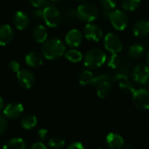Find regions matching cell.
<instances>
[{
	"label": "cell",
	"instance_id": "obj_1",
	"mask_svg": "<svg viewBox=\"0 0 149 149\" xmlns=\"http://www.w3.org/2000/svg\"><path fill=\"white\" fill-rule=\"evenodd\" d=\"M65 52V44L57 38L46 39L42 45V55L49 60H55L60 58Z\"/></svg>",
	"mask_w": 149,
	"mask_h": 149
},
{
	"label": "cell",
	"instance_id": "obj_2",
	"mask_svg": "<svg viewBox=\"0 0 149 149\" xmlns=\"http://www.w3.org/2000/svg\"><path fill=\"white\" fill-rule=\"evenodd\" d=\"M107 61V55L101 50L93 48L89 50L84 57V65L89 69H96L103 65Z\"/></svg>",
	"mask_w": 149,
	"mask_h": 149
},
{
	"label": "cell",
	"instance_id": "obj_3",
	"mask_svg": "<svg viewBox=\"0 0 149 149\" xmlns=\"http://www.w3.org/2000/svg\"><path fill=\"white\" fill-rule=\"evenodd\" d=\"M77 16L83 22L92 23L98 17L99 10L92 3H83L77 8Z\"/></svg>",
	"mask_w": 149,
	"mask_h": 149
},
{
	"label": "cell",
	"instance_id": "obj_4",
	"mask_svg": "<svg viewBox=\"0 0 149 149\" xmlns=\"http://www.w3.org/2000/svg\"><path fill=\"white\" fill-rule=\"evenodd\" d=\"M45 23L49 27H57L62 21V14L61 11L52 5L46 6L43 9V16H42Z\"/></svg>",
	"mask_w": 149,
	"mask_h": 149
},
{
	"label": "cell",
	"instance_id": "obj_5",
	"mask_svg": "<svg viewBox=\"0 0 149 149\" xmlns=\"http://www.w3.org/2000/svg\"><path fill=\"white\" fill-rule=\"evenodd\" d=\"M109 20L113 27L117 31H124L129 23L128 15L121 10H113L109 15Z\"/></svg>",
	"mask_w": 149,
	"mask_h": 149
},
{
	"label": "cell",
	"instance_id": "obj_6",
	"mask_svg": "<svg viewBox=\"0 0 149 149\" xmlns=\"http://www.w3.org/2000/svg\"><path fill=\"white\" fill-rule=\"evenodd\" d=\"M104 46L112 54H118L123 49V43L119 36L110 32L104 38Z\"/></svg>",
	"mask_w": 149,
	"mask_h": 149
},
{
	"label": "cell",
	"instance_id": "obj_7",
	"mask_svg": "<svg viewBox=\"0 0 149 149\" xmlns=\"http://www.w3.org/2000/svg\"><path fill=\"white\" fill-rule=\"evenodd\" d=\"M133 102L135 107L141 111L149 109V91L145 88L135 90L133 93Z\"/></svg>",
	"mask_w": 149,
	"mask_h": 149
},
{
	"label": "cell",
	"instance_id": "obj_8",
	"mask_svg": "<svg viewBox=\"0 0 149 149\" xmlns=\"http://www.w3.org/2000/svg\"><path fill=\"white\" fill-rule=\"evenodd\" d=\"M132 75L137 84L145 85L149 80V67L144 64H138L134 67Z\"/></svg>",
	"mask_w": 149,
	"mask_h": 149
},
{
	"label": "cell",
	"instance_id": "obj_9",
	"mask_svg": "<svg viewBox=\"0 0 149 149\" xmlns=\"http://www.w3.org/2000/svg\"><path fill=\"white\" fill-rule=\"evenodd\" d=\"M17 79L19 85L25 89H30L35 83L34 74L32 73V72L27 69L19 70L17 73Z\"/></svg>",
	"mask_w": 149,
	"mask_h": 149
},
{
	"label": "cell",
	"instance_id": "obj_10",
	"mask_svg": "<svg viewBox=\"0 0 149 149\" xmlns=\"http://www.w3.org/2000/svg\"><path fill=\"white\" fill-rule=\"evenodd\" d=\"M84 35L88 40L98 42L103 37V31L99 25L88 23L84 28Z\"/></svg>",
	"mask_w": 149,
	"mask_h": 149
},
{
	"label": "cell",
	"instance_id": "obj_11",
	"mask_svg": "<svg viewBox=\"0 0 149 149\" xmlns=\"http://www.w3.org/2000/svg\"><path fill=\"white\" fill-rule=\"evenodd\" d=\"M24 112V107L17 102H12L3 107V114L6 118L14 120L19 118Z\"/></svg>",
	"mask_w": 149,
	"mask_h": 149
},
{
	"label": "cell",
	"instance_id": "obj_12",
	"mask_svg": "<svg viewBox=\"0 0 149 149\" xmlns=\"http://www.w3.org/2000/svg\"><path fill=\"white\" fill-rule=\"evenodd\" d=\"M65 43L70 47L75 48L81 45L83 40V35L80 31L78 29L70 30L65 35Z\"/></svg>",
	"mask_w": 149,
	"mask_h": 149
},
{
	"label": "cell",
	"instance_id": "obj_13",
	"mask_svg": "<svg viewBox=\"0 0 149 149\" xmlns=\"http://www.w3.org/2000/svg\"><path fill=\"white\" fill-rule=\"evenodd\" d=\"M133 32L136 37L143 38L149 34V21L147 19L137 20L132 27Z\"/></svg>",
	"mask_w": 149,
	"mask_h": 149
},
{
	"label": "cell",
	"instance_id": "obj_14",
	"mask_svg": "<svg viewBox=\"0 0 149 149\" xmlns=\"http://www.w3.org/2000/svg\"><path fill=\"white\" fill-rule=\"evenodd\" d=\"M14 38V32L10 25H0V45L4 46L11 42Z\"/></svg>",
	"mask_w": 149,
	"mask_h": 149
},
{
	"label": "cell",
	"instance_id": "obj_15",
	"mask_svg": "<svg viewBox=\"0 0 149 149\" xmlns=\"http://www.w3.org/2000/svg\"><path fill=\"white\" fill-rule=\"evenodd\" d=\"M13 24L15 27L18 30H24L30 24V18L29 16L24 13V11H17L13 17Z\"/></svg>",
	"mask_w": 149,
	"mask_h": 149
},
{
	"label": "cell",
	"instance_id": "obj_16",
	"mask_svg": "<svg viewBox=\"0 0 149 149\" xmlns=\"http://www.w3.org/2000/svg\"><path fill=\"white\" fill-rule=\"evenodd\" d=\"M107 143L110 149H122L124 147V139L118 134L110 133L107 136Z\"/></svg>",
	"mask_w": 149,
	"mask_h": 149
},
{
	"label": "cell",
	"instance_id": "obj_17",
	"mask_svg": "<svg viewBox=\"0 0 149 149\" xmlns=\"http://www.w3.org/2000/svg\"><path fill=\"white\" fill-rule=\"evenodd\" d=\"M25 63L31 67H38L43 64V56L38 52H31L25 56Z\"/></svg>",
	"mask_w": 149,
	"mask_h": 149
},
{
	"label": "cell",
	"instance_id": "obj_18",
	"mask_svg": "<svg viewBox=\"0 0 149 149\" xmlns=\"http://www.w3.org/2000/svg\"><path fill=\"white\" fill-rule=\"evenodd\" d=\"M32 36L38 43L43 44L44 42L46 41L48 33H47V31L45 28V26H43L42 24H39V25H37L36 27H34V29L32 31Z\"/></svg>",
	"mask_w": 149,
	"mask_h": 149
},
{
	"label": "cell",
	"instance_id": "obj_19",
	"mask_svg": "<svg viewBox=\"0 0 149 149\" xmlns=\"http://www.w3.org/2000/svg\"><path fill=\"white\" fill-rule=\"evenodd\" d=\"M146 52V48L142 44L137 43V44H133L128 50V53L130 57L134 58H141L144 56Z\"/></svg>",
	"mask_w": 149,
	"mask_h": 149
},
{
	"label": "cell",
	"instance_id": "obj_20",
	"mask_svg": "<svg viewBox=\"0 0 149 149\" xmlns=\"http://www.w3.org/2000/svg\"><path fill=\"white\" fill-rule=\"evenodd\" d=\"M37 117L35 115L32 114H25L22 117L21 121H20V125L24 129L26 130H30L32 129L33 127H35L37 126Z\"/></svg>",
	"mask_w": 149,
	"mask_h": 149
},
{
	"label": "cell",
	"instance_id": "obj_21",
	"mask_svg": "<svg viewBox=\"0 0 149 149\" xmlns=\"http://www.w3.org/2000/svg\"><path fill=\"white\" fill-rule=\"evenodd\" d=\"M3 149H26V144L21 138H13L5 142Z\"/></svg>",
	"mask_w": 149,
	"mask_h": 149
},
{
	"label": "cell",
	"instance_id": "obj_22",
	"mask_svg": "<svg viewBox=\"0 0 149 149\" xmlns=\"http://www.w3.org/2000/svg\"><path fill=\"white\" fill-rule=\"evenodd\" d=\"M120 80V90L127 93V94H133L135 91V86L133 84V82L128 79V78H122Z\"/></svg>",
	"mask_w": 149,
	"mask_h": 149
},
{
	"label": "cell",
	"instance_id": "obj_23",
	"mask_svg": "<svg viewBox=\"0 0 149 149\" xmlns=\"http://www.w3.org/2000/svg\"><path fill=\"white\" fill-rule=\"evenodd\" d=\"M65 57L71 62L72 63H78L79 61L82 60L83 58V55L82 53L75 49H71L69 51H67L66 52H65Z\"/></svg>",
	"mask_w": 149,
	"mask_h": 149
},
{
	"label": "cell",
	"instance_id": "obj_24",
	"mask_svg": "<svg viewBox=\"0 0 149 149\" xmlns=\"http://www.w3.org/2000/svg\"><path fill=\"white\" fill-rule=\"evenodd\" d=\"M141 0H121V7L127 11H134L139 8Z\"/></svg>",
	"mask_w": 149,
	"mask_h": 149
},
{
	"label": "cell",
	"instance_id": "obj_25",
	"mask_svg": "<svg viewBox=\"0 0 149 149\" xmlns=\"http://www.w3.org/2000/svg\"><path fill=\"white\" fill-rule=\"evenodd\" d=\"M93 78H94V76H93V72L89 70H86V71L82 72L81 74L79 75V81L80 85H82V86H88V85L92 84Z\"/></svg>",
	"mask_w": 149,
	"mask_h": 149
},
{
	"label": "cell",
	"instance_id": "obj_26",
	"mask_svg": "<svg viewBox=\"0 0 149 149\" xmlns=\"http://www.w3.org/2000/svg\"><path fill=\"white\" fill-rule=\"evenodd\" d=\"M48 145L52 149H61L65 146V140L60 136H53L49 140Z\"/></svg>",
	"mask_w": 149,
	"mask_h": 149
},
{
	"label": "cell",
	"instance_id": "obj_27",
	"mask_svg": "<svg viewBox=\"0 0 149 149\" xmlns=\"http://www.w3.org/2000/svg\"><path fill=\"white\" fill-rule=\"evenodd\" d=\"M62 18L65 17V20L67 21H73L76 17H78L77 16V10H74L72 8H68V9H65L62 12Z\"/></svg>",
	"mask_w": 149,
	"mask_h": 149
},
{
	"label": "cell",
	"instance_id": "obj_28",
	"mask_svg": "<svg viewBox=\"0 0 149 149\" xmlns=\"http://www.w3.org/2000/svg\"><path fill=\"white\" fill-rule=\"evenodd\" d=\"M100 4L104 10H113L116 7V0H100Z\"/></svg>",
	"mask_w": 149,
	"mask_h": 149
},
{
	"label": "cell",
	"instance_id": "obj_29",
	"mask_svg": "<svg viewBox=\"0 0 149 149\" xmlns=\"http://www.w3.org/2000/svg\"><path fill=\"white\" fill-rule=\"evenodd\" d=\"M108 66L112 69H117L120 65L121 64L120 62V58L118 56V54H112V56L108 59Z\"/></svg>",
	"mask_w": 149,
	"mask_h": 149
},
{
	"label": "cell",
	"instance_id": "obj_30",
	"mask_svg": "<svg viewBox=\"0 0 149 149\" xmlns=\"http://www.w3.org/2000/svg\"><path fill=\"white\" fill-rule=\"evenodd\" d=\"M8 68L10 72H18V71L20 70V65L17 61L16 60H12L9 63L8 65Z\"/></svg>",
	"mask_w": 149,
	"mask_h": 149
},
{
	"label": "cell",
	"instance_id": "obj_31",
	"mask_svg": "<svg viewBox=\"0 0 149 149\" xmlns=\"http://www.w3.org/2000/svg\"><path fill=\"white\" fill-rule=\"evenodd\" d=\"M48 135H49V132L48 130H46L45 128H42L40 129L38 132V138L43 141H45L47 138H48Z\"/></svg>",
	"mask_w": 149,
	"mask_h": 149
},
{
	"label": "cell",
	"instance_id": "obj_32",
	"mask_svg": "<svg viewBox=\"0 0 149 149\" xmlns=\"http://www.w3.org/2000/svg\"><path fill=\"white\" fill-rule=\"evenodd\" d=\"M7 126H8V124H7L6 119L3 116L0 115V134H3L5 132V130L7 129Z\"/></svg>",
	"mask_w": 149,
	"mask_h": 149
},
{
	"label": "cell",
	"instance_id": "obj_33",
	"mask_svg": "<svg viewBox=\"0 0 149 149\" xmlns=\"http://www.w3.org/2000/svg\"><path fill=\"white\" fill-rule=\"evenodd\" d=\"M30 2L34 7L39 8V7L44 6L47 3V0H30Z\"/></svg>",
	"mask_w": 149,
	"mask_h": 149
},
{
	"label": "cell",
	"instance_id": "obj_34",
	"mask_svg": "<svg viewBox=\"0 0 149 149\" xmlns=\"http://www.w3.org/2000/svg\"><path fill=\"white\" fill-rule=\"evenodd\" d=\"M67 149H85L83 144L81 142H79V141H76V142H73L72 143Z\"/></svg>",
	"mask_w": 149,
	"mask_h": 149
},
{
	"label": "cell",
	"instance_id": "obj_35",
	"mask_svg": "<svg viewBox=\"0 0 149 149\" xmlns=\"http://www.w3.org/2000/svg\"><path fill=\"white\" fill-rule=\"evenodd\" d=\"M29 149H47V148H46V146L44 143H42L40 141V142L34 143Z\"/></svg>",
	"mask_w": 149,
	"mask_h": 149
},
{
	"label": "cell",
	"instance_id": "obj_36",
	"mask_svg": "<svg viewBox=\"0 0 149 149\" xmlns=\"http://www.w3.org/2000/svg\"><path fill=\"white\" fill-rule=\"evenodd\" d=\"M4 107V102L2 97H0V110H2Z\"/></svg>",
	"mask_w": 149,
	"mask_h": 149
},
{
	"label": "cell",
	"instance_id": "obj_37",
	"mask_svg": "<svg viewBox=\"0 0 149 149\" xmlns=\"http://www.w3.org/2000/svg\"><path fill=\"white\" fill-rule=\"evenodd\" d=\"M147 63H148V65L149 66V50L148 52V53H147Z\"/></svg>",
	"mask_w": 149,
	"mask_h": 149
},
{
	"label": "cell",
	"instance_id": "obj_38",
	"mask_svg": "<svg viewBox=\"0 0 149 149\" xmlns=\"http://www.w3.org/2000/svg\"><path fill=\"white\" fill-rule=\"evenodd\" d=\"M50 1H52V2H56V3H57V2H60L61 0H50Z\"/></svg>",
	"mask_w": 149,
	"mask_h": 149
},
{
	"label": "cell",
	"instance_id": "obj_39",
	"mask_svg": "<svg viewBox=\"0 0 149 149\" xmlns=\"http://www.w3.org/2000/svg\"><path fill=\"white\" fill-rule=\"evenodd\" d=\"M79 1H84V0H79Z\"/></svg>",
	"mask_w": 149,
	"mask_h": 149
},
{
	"label": "cell",
	"instance_id": "obj_40",
	"mask_svg": "<svg viewBox=\"0 0 149 149\" xmlns=\"http://www.w3.org/2000/svg\"></svg>",
	"mask_w": 149,
	"mask_h": 149
}]
</instances>
